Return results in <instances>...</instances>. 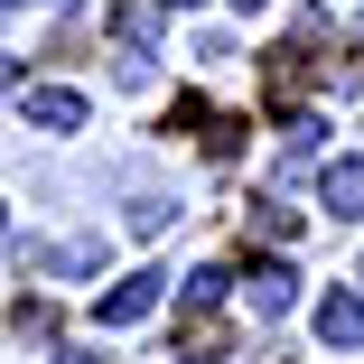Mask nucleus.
Instances as JSON below:
<instances>
[{
	"mask_svg": "<svg viewBox=\"0 0 364 364\" xmlns=\"http://www.w3.org/2000/svg\"><path fill=\"white\" fill-rule=\"evenodd\" d=\"M318 336L336 355H364V299H355V289H327V299H318Z\"/></svg>",
	"mask_w": 364,
	"mask_h": 364,
	"instance_id": "f257e3e1",
	"label": "nucleus"
},
{
	"mask_svg": "<svg viewBox=\"0 0 364 364\" xmlns=\"http://www.w3.org/2000/svg\"><path fill=\"white\" fill-rule=\"evenodd\" d=\"M19 112L38 131H85V94L75 85H38V94H19Z\"/></svg>",
	"mask_w": 364,
	"mask_h": 364,
	"instance_id": "f03ea898",
	"label": "nucleus"
},
{
	"mask_svg": "<svg viewBox=\"0 0 364 364\" xmlns=\"http://www.w3.org/2000/svg\"><path fill=\"white\" fill-rule=\"evenodd\" d=\"M318 205L336 215V225H355V215H364V159H327V178H318Z\"/></svg>",
	"mask_w": 364,
	"mask_h": 364,
	"instance_id": "7ed1b4c3",
	"label": "nucleus"
},
{
	"mask_svg": "<svg viewBox=\"0 0 364 364\" xmlns=\"http://www.w3.org/2000/svg\"><path fill=\"white\" fill-rule=\"evenodd\" d=\"M159 289H168L159 271H131V280L112 289V299H103V327H140V318H150V309H159Z\"/></svg>",
	"mask_w": 364,
	"mask_h": 364,
	"instance_id": "20e7f679",
	"label": "nucleus"
},
{
	"mask_svg": "<svg viewBox=\"0 0 364 364\" xmlns=\"http://www.w3.org/2000/svg\"><path fill=\"white\" fill-rule=\"evenodd\" d=\"M28 262H38L47 280H94V271H103V243H28Z\"/></svg>",
	"mask_w": 364,
	"mask_h": 364,
	"instance_id": "39448f33",
	"label": "nucleus"
},
{
	"mask_svg": "<svg viewBox=\"0 0 364 364\" xmlns=\"http://www.w3.org/2000/svg\"><path fill=\"white\" fill-rule=\"evenodd\" d=\"M252 234H262V243H299V215H289L280 196H262V205H252Z\"/></svg>",
	"mask_w": 364,
	"mask_h": 364,
	"instance_id": "423d86ee",
	"label": "nucleus"
},
{
	"mask_svg": "<svg viewBox=\"0 0 364 364\" xmlns=\"http://www.w3.org/2000/svg\"><path fill=\"white\" fill-rule=\"evenodd\" d=\"M289 299H299V289H289V271H280V262H271V271H252V309H262V318H280Z\"/></svg>",
	"mask_w": 364,
	"mask_h": 364,
	"instance_id": "0eeeda50",
	"label": "nucleus"
},
{
	"mask_svg": "<svg viewBox=\"0 0 364 364\" xmlns=\"http://www.w3.org/2000/svg\"><path fill=\"white\" fill-rule=\"evenodd\" d=\"M225 289H234V271H225V262H205V271H187V309H215V299H225Z\"/></svg>",
	"mask_w": 364,
	"mask_h": 364,
	"instance_id": "6e6552de",
	"label": "nucleus"
},
{
	"mask_svg": "<svg viewBox=\"0 0 364 364\" xmlns=\"http://www.w3.org/2000/svg\"><path fill=\"white\" fill-rule=\"evenodd\" d=\"M318 159V122H289V140H280V168H309Z\"/></svg>",
	"mask_w": 364,
	"mask_h": 364,
	"instance_id": "1a4fd4ad",
	"label": "nucleus"
},
{
	"mask_svg": "<svg viewBox=\"0 0 364 364\" xmlns=\"http://www.w3.org/2000/svg\"><path fill=\"white\" fill-rule=\"evenodd\" d=\"M112 28H122V47H150V38H159V10H122Z\"/></svg>",
	"mask_w": 364,
	"mask_h": 364,
	"instance_id": "9d476101",
	"label": "nucleus"
},
{
	"mask_svg": "<svg viewBox=\"0 0 364 364\" xmlns=\"http://www.w3.org/2000/svg\"><path fill=\"white\" fill-rule=\"evenodd\" d=\"M56 364H94V346H56Z\"/></svg>",
	"mask_w": 364,
	"mask_h": 364,
	"instance_id": "9b49d317",
	"label": "nucleus"
},
{
	"mask_svg": "<svg viewBox=\"0 0 364 364\" xmlns=\"http://www.w3.org/2000/svg\"><path fill=\"white\" fill-rule=\"evenodd\" d=\"M0 10H47V0H0Z\"/></svg>",
	"mask_w": 364,
	"mask_h": 364,
	"instance_id": "f8f14e48",
	"label": "nucleus"
},
{
	"mask_svg": "<svg viewBox=\"0 0 364 364\" xmlns=\"http://www.w3.org/2000/svg\"><path fill=\"white\" fill-rule=\"evenodd\" d=\"M159 10H196V0H159Z\"/></svg>",
	"mask_w": 364,
	"mask_h": 364,
	"instance_id": "ddd939ff",
	"label": "nucleus"
},
{
	"mask_svg": "<svg viewBox=\"0 0 364 364\" xmlns=\"http://www.w3.org/2000/svg\"><path fill=\"white\" fill-rule=\"evenodd\" d=\"M243 10H262V0H243Z\"/></svg>",
	"mask_w": 364,
	"mask_h": 364,
	"instance_id": "4468645a",
	"label": "nucleus"
}]
</instances>
